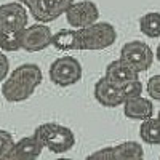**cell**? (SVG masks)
I'll use <instances>...</instances> for the list:
<instances>
[{
    "label": "cell",
    "instance_id": "ac0fdd59",
    "mask_svg": "<svg viewBox=\"0 0 160 160\" xmlns=\"http://www.w3.org/2000/svg\"><path fill=\"white\" fill-rule=\"evenodd\" d=\"M122 88V93H123V98L128 99V98H136V96H141L142 95V83L139 82V78H135V80H130L127 82Z\"/></svg>",
    "mask_w": 160,
    "mask_h": 160
},
{
    "label": "cell",
    "instance_id": "8fae6325",
    "mask_svg": "<svg viewBox=\"0 0 160 160\" xmlns=\"http://www.w3.org/2000/svg\"><path fill=\"white\" fill-rule=\"evenodd\" d=\"M93 95H95V99L101 106H104V108H117V106H122L125 101L122 88L115 83H112L106 77H101L95 83Z\"/></svg>",
    "mask_w": 160,
    "mask_h": 160
},
{
    "label": "cell",
    "instance_id": "2e32d148",
    "mask_svg": "<svg viewBox=\"0 0 160 160\" xmlns=\"http://www.w3.org/2000/svg\"><path fill=\"white\" fill-rule=\"evenodd\" d=\"M139 136L146 144H151V146L160 144V118L152 115L149 118L141 120Z\"/></svg>",
    "mask_w": 160,
    "mask_h": 160
},
{
    "label": "cell",
    "instance_id": "e0dca14e",
    "mask_svg": "<svg viewBox=\"0 0 160 160\" xmlns=\"http://www.w3.org/2000/svg\"><path fill=\"white\" fill-rule=\"evenodd\" d=\"M139 31L149 38L160 37V13L151 11L142 15L139 19Z\"/></svg>",
    "mask_w": 160,
    "mask_h": 160
},
{
    "label": "cell",
    "instance_id": "cb8c5ba5",
    "mask_svg": "<svg viewBox=\"0 0 160 160\" xmlns=\"http://www.w3.org/2000/svg\"><path fill=\"white\" fill-rule=\"evenodd\" d=\"M157 117H158V118H160V112H158V115H157Z\"/></svg>",
    "mask_w": 160,
    "mask_h": 160
},
{
    "label": "cell",
    "instance_id": "5bb4252c",
    "mask_svg": "<svg viewBox=\"0 0 160 160\" xmlns=\"http://www.w3.org/2000/svg\"><path fill=\"white\" fill-rule=\"evenodd\" d=\"M123 114L131 120H144L154 115V104L151 99L141 96L128 98L123 101Z\"/></svg>",
    "mask_w": 160,
    "mask_h": 160
},
{
    "label": "cell",
    "instance_id": "7402d4cb",
    "mask_svg": "<svg viewBox=\"0 0 160 160\" xmlns=\"http://www.w3.org/2000/svg\"><path fill=\"white\" fill-rule=\"evenodd\" d=\"M18 2H19V3H22V5H24L26 8H28V10H31V8L37 3V0H18Z\"/></svg>",
    "mask_w": 160,
    "mask_h": 160
},
{
    "label": "cell",
    "instance_id": "277c9868",
    "mask_svg": "<svg viewBox=\"0 0 160 160\" xmlns=\"http://www.w3.org/2000/svg\"><path fill=\"white\" fill-rule=\"evenodd\" d=\"M80 35V50L96 51L109 48L117 40V31L111 22L96 21L83 29H78Z\"/></svg>",
    "mask_w": 160,
    "mask_h": 160
},
{
    "label": "cell",
    "instance_id": "8992f818",
    "mask_svg": "<svg viewBox=\"0 0 160 160\" xmlns=\"http://www.w3.org/2000/svg\"><path fill=\"white\" fill-rule=\"evenodd\" d=\"M120 58L125 62H128L135 71L138 72H146L154 62V51L152 48L141 42V40H131L127 42L122 50H120Z\"/></svg>",
    "mask_w": 160,
    "mask_h": 160
},
{
    "label": "cell",
    "instance_id": "7c38bea8",
    "mask_svg": "<svg viewBox=\"0 0 160 160\" xmlns=\"http://www.w3.org/2000/svg\"><path fill=\"white\" fill-rule=\"evenodd\" d=\"M43 146L37 139V136H26L21 138L18 142L13 144L11 151L8 152L7 158L8 160H29V158H37L42 154Z\"/></svg>",
    "mask_w": 160,
    "mask_h": 160
},
{
    "label": "cell",
    "instance_id": "603a6c76",
    "mask_svg": "<svg viewBox=\"0 0 160 160\" xmlns=\"http://www.w3.org/2000/svg\"><path fill=\"white\" fill-rule=\"evenodd\" d=\"M155 58H157V61H160V43L157 45V50H155Z\"/></svg>",
    "mask_w": 160,
    "mask_h": 160
},
{
    "label": "cell",
    "instance_id": "9a60e30c",
    "mask_svg": "<svg viewBox=\"0 0 160 160\" xmlns=\"http://www.w3.org/2000/svg\"><path fill=\"white\" fill-rule=\"evenodd\" d=\"M51 45L59 51H75L80 50L78 29H61L51 37Z\"/></svg>",
    "mask_w": 160,
    "mask_h": 160
},
{
    "label": "cell",
    "instance_id": "5b68a950",
    "mask_svg": "<svg viewBox=\"0 0 160 160\" xmlns=\"http://www.w3.org/2000/svg\"><path fill=\"white\" fill-rule=\"evenodd\" d=\"M82 64L74 56H62L51 62L50 80L58 87H71L82 78Z\"/></svg>",
    "mask_w": 160,
    "mask_h": 160
},
{
    "label": "cell",
    "instance_id": "ffe728a7",
    "mask_svg": "<svg viewBox=\"0 0 160 160\" xmlns=\"http://www.w3.org/2000/svg\"><path fill=\"white\" fill-rule=\"evenodd\" d=\"M146 90H148V95L155 99V101H160V74L151 77L148 80V87H146Z\"/></svg>",
    "mask_w": 160,
    "mask_h": 160
},
{
    "label": "cell",
    "instance_id": "6da1fadb",
    "mask_svg": "<svg viewBox=\"0 0 160 160\" xmlns=\"http://www.w3.org/2000/svg\"><path fill=\"white\" fill-rule=\"evenodd\" d=\"M42 69L34 62L21 64L2 82V95L8 102H21L29 99L42 83Z\"/></svg>",
    "mask_w": 160,
    "mask_h": 160
},
{
    "label": "cell",
    "instance_id": "30bf717a",
    "mask_svg": "<svg viewBox=\"0 0 160 160\" xmlns=\"http://www.w3.org/2000/svg\"><path fill=\"white\" fill-rule=\"evenodd\" d=\"M74 0H37V3L29 10V13L37 19V22H51L58 19Z\"/></svg>",
    "mask_w": 160,
    "mask_h": 160
},
{
    "label": "cell",
    "instance_id": "7a4b0ae2",
    "mask_svg": "<svg viewBox=\"0 0 160 160\" xmlns=\"http://www.w3.org/2000/svg\"><path fill=\"white\" fill-rule=\"evenodd\" d=\"M28 10L19 2H10L0 5V50L18 51L19 35L28 26Z\"/></svg>",
    "mask_w": 160,
    "mask_h": 160
},
{
    "label": "cell",
    "instance_id": "9c48e42d",
    "mask_svg": "<svg viewBox=\"0 0 160 160\" xmlns=\"http://www.w3.org/2000/svg\"><path fill=\"white\" fill-rule=\"evenodd\" d=\"M144 157L141 144L136 141H125L117 146L104 148L88 155V158H115V160H139Z\"/></svg>",
    "mask_w": 160,
    "mask_h": 160
},
{
    "label": "cell",
    "instance_id": "44dd1931",
    "mask_svg": "<svg viewBox=\"0 0 160 160\" xmlns=\"http://www.w3.org/2000/svg\"><path fill=\"white\" fill-rule=\"evenodd\" d=\"M8 71H10V61L5 56V53L0 50V83H2L5 80V77L8 75Z\"/></svg>",
    "mask_w": 160,
    "mask_h": 160
},
{
    "label": "cell",
    "instance_id": "3957f363",
    "mask_svg": "<svg viewBox=\"0 0 160 160\" xmlns=\"http://www.w3.org/2000/svg\"><path fill=\"white\" fill-rule=\"evenodd\" d=\"M34 136H37V139L42 142L43 148L55 154H64L75 146L74 131L55 122H47L38 125L34 131Z\"/></svg>",
    "mask_w": 160,
    "mask_h": 160
},
{
    "label": "cell",
    "instance_id": "4fadbf2b",
    "mask_svg": "<svg viewBox=\"0 0 160 160\" xmlns=\"http://www.w3.org/2000/svg\"><path fill=\"white\" fill-rule=\"evenodd\" d=\"M106 78H109L112 83L118 85V87H123L127 82L130 80H135L139 78V72L135 71L128 62H125L122 58H118L115 61H111L108 66H106Z\"/></svg>",
    "mask_w": 160,
    "mask_h": 160
},
{
    "label": "cell",
    "instance_id": "ba28073f",
    "mask_svg": "<svg viewBox=\"0 0 160 160\" xmlns=\"http://www.w3.org/2000/svg\"><path fill=\"white\" fill-rule=\"evenodd\" d=\"M51 29L45 22H37L32 26H26L19 35V47L29 53L42 51L51 45Z\"/></svg>",
    "mask_w": 160,
    "mask_h": 160
},
{
    "label": "cell",
    "instance_id": "d6986e66",
    "mask_svg": "<svg viewBox=\"0 0 160 160\" xmlns=\"http://www.w3.org/2000/svg\"><path fill=\"white\" fill-rule=\"evenodd\" d=\"M13 144H15V141H13L11 133L7 130H0V160L7 158L8 152L13 148Z\"/></svg>",
    "mask_w": 160,
    "mask_h": 160
},
{
    "label": "cell",
    "instance_id": "52a82bcc",
    "mask_svg": "<svg viewBox=\"0 0 160 160\" xmlns=\"http://www.w3.org/2000/svg\"><path fill=\"white\" fill-rule=\"evenodd\" d=\"M64 15L71 28L83 29L99 19V8L91 0H80V2H72L64 11Z\"/></svg>",
    "mask_w": 160,
    "mask_h": 160
}]
</instances>
